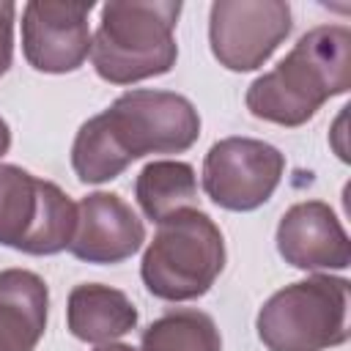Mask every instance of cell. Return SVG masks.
Segmentation results:
<instances>
[{
	"label": "cell",
	"mask_w": 351,
	"mask_h": 351,
	"mask_svg": "<svg viewBox=\"0 0 351 351\" xmlns=\"http://www.w3.org/2000/svg\"><path fill=\"white\" fill-rule=\"evenodd\" d=\"M222 269L225 236L197 206L162 219L140 261L143 285L165 302L200 299L211 291Z\"/></svg>",
	"instance_id": "cell-4"
},
{
	"label": "cell",
	"mask_w": 351,
	"mask_h": 351,
	"mask_svg": "<svg viewBox=\"0 0 351 351\" xmlns=\"http://www.w3.org/2000/svg\"><path fill=\"white\" fill-rule=\"evenodd\" d=\"M49 288L30 269L0 271V351H36L47 329Z\"/></svg>",
	"instance_id": "cell-12"
},
{
	"label": "cell",
	"mask_w": 351,
	"mask_h": 351,
	"mask_svg": "<svg viewBox=\"0 0 351 351\" xmlns=\"http://www.w3.org/2000/svg\"><path fill=\"white\" fill-rule=\"evenodd\" d=\"M8 148H11V129H8L5 118L0 115V159L8 154Z\"/></svg>",
	"instance_id": "cell-17"
},
{
	"label": "cell",
	"mask_w": 351,
	"mask_h": 351,
	"mask_svg": "<svg viewBox=\"0 0 351 351\" xmlns=\"http://www.w3.org/2000/svg\"><path fill=\"white\" fill-rule=\"evenodd\" d=\"M93 3L30 0L22 8V55L41 74H71L90 55Z\"/></svg>",
	"instance_id": "cell-9"
},
{
	"label": "cell",
	"mask_w": 351,
	"mask_h": 351,
	"mask_svg": "<svg viewBox=\"0 0 351 351\" xmlns=\"http://www.w3.org/2000/svg\"><path fill=\"white\" fill-rule=\"evenodd\" d=\"M14 16H16V5L0 0V77L11 69L14 60Z\"/></svg>",
	"instance_id": "cell-16"
},
{
	"label": "cell",
	"mask_w": 351,
	"mask_h": 351,
	"mask_svg": "<svg viewBox=\"0 0 351 351\" xmlns=\"http://www.w3.org/2000/svg\"><path fill=\"white\" fill-rule=\"evenodd\" d=\"M137 206L156 225L181 208H195L197 203V176L189 162L181 159H154L134 178Z\"/></svg>",
	"instance_id": "cell-14"
},
{
	"label": "cell",
	"mask_w": 351,
	"mask_h": 351,
	"mask_svg": "<svg viewBox=\"0 0 351 351\" xmlns=\"http://www.w3.org/2000/svg\"><path fill=\"white\" fill-rule=\"evenodd\" d=\"M140 351H222V337L208 313L181 307L148 324Z\"/></svg>",
	"instance_id": "cell-15"
},
{
	"label": "cell",
	"mask_w": 351,
	"mask_h": 351,
	"mask_svg": "<svg viewBox=\"0 0 351 351\" xmlns=\"http://www.w3.org/2000/svg\"><path fill=\"white\" fill-rule=\"evenodd\" d=\"M74 228L77 203L58 184L0 162V247L58 255L69 250Z\"/></svg>",
	"instance_id": "cell-6"
},
{
	"label": "cell",
	"mask_w": 351,
	"mask_h": 351,
	"mask_svg": "<svg viewBox=\"0 0 351 351\" xmlns=\"http://www.w3.org/2000/svg\"><path fill=\"white\" fill-rule=\"evenodd\" d=\"M93 351H140V348H134L129 343H104V346H96Z\"/></svg>",
	"instance_id": "cell-18"
},
{
	"label": "cell",
	"mask_w": 351,
	"mask_h": 351,
	"mask_svg": "<svg viewBox=\"0 0 351 351\" xmlns=\"http://www.w3.org/2000/svg\"><path fill=\"white\" fill-rule=\"evenodd\" d=\"M134 302L104 282H80L71 288L66 302V326L69 332L90 346L115 343L137 326Z\"/></svg>",
	"instance_id": "cell-13"
},
{
	"label": "cell",
	"mask_w": 351,
	"mask_h": 351,
	"mask_svg": "<svg viewBox=\"0 0 351 351\" xmlns=\"http://www.w3.org/2000/svg\"><path fill=\"white\" fill-rule=\"evenodd\" d=\"M351 88V30L318 25L293 49L247 88V110L277 126H302L332 99Z\"/></svg>",
	"instance_id": "cell-2"
},
{
	"label": "cell",
	"mask_w": 351,
	"mask_h": 351,
	"mask_svg": "<svg viewBox=\"0 0 351 351\" xmlns=\"http://www.w3.org/2000/svg\"><path fill=\"white\" fill-rule=\"evenodd\" d=\"M145 241L137 211L115 192H90L77 203V228L69 252L85 263H123Z\"/></svg>",
	"instance_id": "cell-11"
},
{
	"label": "cell",
	"mask_w": 351,
	"mask_h": 351,
	"mask_svg": "<svg viewBox=\"0 0 351 351\" xmlns=\"http://www.w3.org/2000/svg\"><path fill=\"white\" fill-rule=\"evenodd\" d=\"M346 277L310 274L274 291L258 310L255 329L269 351H326L348 340Z\"/></svg>",
	"instance_id": "cell-5"
},
{
	"label": "cell",
	"mask_w": 351,
	"mask_h": 351,
	"mask_svg": "<svg viewBox=\"0 0 351 351\" xmlns=\"http://www.w3.org/2000/svg\"><path fill=\"white\" fill-rule=\"evenodd\" d=\"M285 173V156L277 145L255 137L217 140L203 159V189L225 211L261 208Z\"/></svg>",
	"instance_id": "cell-8"
},
{
	"label": "cell",
	"mask_w": 351,
	"mask_h": 351,
	"mask_svg": "<svg viewBox=\"0 0 351 351\" xmlns=\"http://www.w3.org/2000/svg\"><path fill=\"white\" fill-rule=\"evenodd\" d=\"M277 252L285 263L302 271H343L351 266V241L324 200L293 203L277 225Z\"/></svg>",
	"instance_id": "cell-10"
},
{
	"label": "cell",
	"mask_w": 351,
	"mask_h": 351,
	"mask_svg": "<svg viewBox=\"0 0 351 351\" xmlns=\"http://www.w3.org/2000/svg\"><path fill=\"white\" fill-rule=\"evenodd\" d=\"M178 0H112L90 36V63L110 85H134L173 71Z\"/></svg>",
	"instance_id": "cell-3"
},
{
	"label": "cell",
	"mask_w": 351,
	"mask_h": 351,
	"mask_svg": "<svg viewBox=\"0 0 351 351\" xmlns=\"http://www.w3.org/2000/svg\"><path fill=\"white\" fill-rule=\"evenodd\" d=\"M285 0H217L208 8V47L228 71H255L291 36Z\"/></svg>",
	"instance_id": "cell-7"
},
{
	"label": "cell",
	"mask_w": 351,
	"mask_h": 351,
	"mask_svg": "<svg viewBox=\"0 0 351 351\" xmlns=\"http://www.w3.org/2000/svg\"><path fill=\"white\" fill-rule=\"evenodd\" d=\"M200 137L195 104L176 90L132 88L88 118L71 143V167L82 184H107L148 154H184Z\"/></svg>",
	"instance_id": "cell-1"
}]
</instances>
